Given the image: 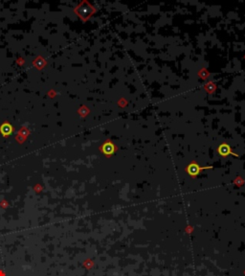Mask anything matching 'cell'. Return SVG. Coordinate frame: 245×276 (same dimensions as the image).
I'll return each instance as SVG.
<instances>
[{
	"instance_id": "1",
	"label": "cell",
	"mask_w": 245,
	"mask_h": 276,
	"mask_svg": "<svg viewBox=\"0 0 245 276\" xmlns=\"http://www.w3.org/2000/svg\"><path fill=\"white\" fill-rule=\"evenodd\" d=\"M102 152L106 154H111L114 152V145L110 141H107L106 144L102 145Z\"/></svg>"
},
{
	"instance_id": "2",
	"label": "cell",
	"mask_w": 245,
	"mask_h": 276,
	"mask_svg": "<svg viewBox=\"0 0 245 276\" xmlns=\"http://www.w3.org/2000/svg\"><path fill=\"white\" fill-rule=\"evenodd\" d=\"M200 169H201V168H199L198 165H197L196 163H191V164L187 168V171L189 172L190 175H191V176H196V175L198 174V172H199V170H200Z\"/></svg>"
},
{
	"instance_id": "3",
	"label": "cell",
	"mask_w": 245,
	"mask_h": 276,
	"mask_svg": "<svg viewBox=\"0 0 245 276\" xmlns=\"http://www.w3.org/2000/svg\"><path fill=\"white\" fill-rule=\"evenodd\" d=\"M0 131H1V133L3 134V135H9V134H11L12 133V126L9 124V123H5V124H3L2 126H1V128H0Z\"/></svg>"
},
{
	"instance_id": "4",
	"label": "cell",
	"mask_w": 245,
	"mask_h": 276,
	"mask_svg": "<svg viewBox=\"0 0 245 276\" xmlns=\"http://www.w3.org/2000/svg\"><path fill=\"white\" fill-rule=\"evenodd\" d=\"M217 152L221 155H228L229 153H231V149L227 144H221V145L219 146V148L217 149Z\"/></svg>"
}]
</instances>
